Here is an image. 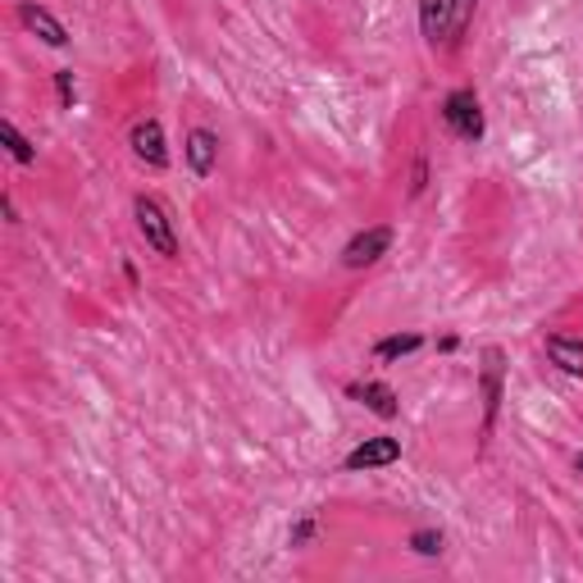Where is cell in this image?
Here are the masks:
<instances>
[{"instance_id":"obj_6","label":"cell","mask_w":583,"mask_h":583,"mask_svg":"<svg viewBox=\"0 0 583 583\" xmlns=\"http://www.w3.org/2000/svg\"><path fill=\"white\" fill-rule=\"evenodd\" d=\"M392 224H374V228H360L347 247H343V265L347 269H370V265H379L388 251H392Z\"/></svg>"},{"instance_id":"obj_14","label":"cell","mask_w":583,"mask_h":583,"mask_svg":"<svg viewBox=\"0 0 583 583\" xmlns=\"http://www.w3.org/2000/svg\"><path fill=\"white\" fill-rule=\"evenodd\" d=\"M406 547L415 551V557H442L447 538H442V529H415V534L406 538Z\"/></svg>"},{"instance_id":"obj_10","label":"cell","mask_w":583,"mask_h":583,"mask_svg":"<svg viewBox=\"0 0 583 583\" xmlns=\"http://www.w3.org/2000/svg\"><path fill=\"white\" fill-rule=\"evenodd\" d=\"M19 19H23L27 33H37L46 46H69V27L59 23L46 5H37V0H19Z\"/></svg>"},{"instance_id":"obj_4","label":"cell","mask_w":583,"mask_h":583,"mask_svg":"<svg viewBox=\"0 0 583 583\" xmlns=\"http://www.w3.org/2000/svg\"><path fill=\"white\" fill-rule=\"evenodd\" d=\"M479 396H483V438L497 428L502 402H506V351L502 347H487L483 365H479Z\"/></svg>"},{"instance_id":"obj_9","label":"cell","mask_w":583,"mask_h":583,"mask_svg":"<svg viewBox=\"0 0 583 583\" xmlns=\"http://www.w3.org/2000/svg\"><path fill=\"white\" fill-rule=\"evenodd\" d=\"M347 396H351V402H360L370 415H379V419H396V415H402L396 392L388 383H379V379H356V383H347Z\"/></svg>"},{"instance_id":"obj_11","label":"cell","mask_w":583,"mask_h":583,"mask_svg":"<svg viewBox=\"0 0 583 583\" xmlns=\"http://www.w3.org/2000/svg\"><path fill=\"white\" fill-rule=\"evenodd\" d=\"M547 360L557 365L561 374H570V379H583V337H574V333H547Z\"/></svg>"},{"instance_id":"obj_15","label":"cell","mask_w":583,"mask_h":583,"mask_svg":"<svg viewBox=\"0 0 583 583\" xmlns=\"http://www.w3.org/2000/svg\"><path fill=\"white\" fill-rule=\"evenodd\" d=\"M315 534H319V519H315V511H305V515L296 519V525L288 529V547H311Z\"/></svg>"},{"instance_id":"obj_1","label":"cell","mask_w":583,"mask_h":583,"mask_svg":"<svg viewBox=\"0 0 583 583\" xmlns=\"http://www.w3.org/2000/svg\"><path fill=\"white\" fill-rule=\"evenodd\" d=\"M479 0H419V33L428 46H460Z\"/></svg>"},{"instance_id":"obj_16","label":"cell","mask_w":583,"mask_h":583,"mask_svg":"<svg viewBox=\"0 0 583 583\" xmlns=\"http://www.w3.org/2000/svg\"><path fill=\"white\" fill-rule=\"evenodd\" d=\"M55 97H59V105H65V110H74V101H78V78H74V69H59L55 74Z\"/></svg>"},{"instance_id":"obj_13","label":"cell","mask_w":583,"mask_h":583,"mask_svg":"<svg viewBox=\"0 0 583 583\" xmlns=\"http://www.w3.org/2000/svg\"><path fill=\"white\" fill-rule=\"evenodd\" d=\"M0 137H5V146H10V156H14L19 165H33V160H37V150H33V142H27V137L19 133V124H14V119H0Z\"/></svg>"},{"instance_id":"obj_5","label":"cell","mask_w":583,"mask_h":583,"mask_svg":"<svg viewBox=\"0 0 583 583\" xmlns=\"http://www.w3.org/2000/svg\"><path fill=\"white\" fill-rule=\"evenodd\" d=\"M402 460V438H365L343 456L347 474H370V470H388Z\"/></svg>"},{"instance_id":"obj_17","label":"cell","mask_w":583,"mask_h":583,"mask_svg":"<svg viewBox=\"0 0 583 583\" xmlns=\"http://www.w3.org/2000/svg\"><path fill=\"white\" fill-rule=\"evenodd\" d=\"M424 188H428V160L419 156L415 169H411V197H424Z\"/></svg>"},{"instance_id":"obj_12","label":"cell","mask_w":583,"mask_h":583,"mask_svg":"<svg viewBox=\"0 0 583 583\" xmlns=\"http://www.w3.org/2000/svg\"><path fill=\"white\" fill-rule=\"evenodd\" d=\"M419 347H424L419 333H392V337H379V343H374V360H406Z\"/></svg>"},{"instance_id":"obj_2","label":"cell","mask_w":583,"mask_h":583,"mask_svg":"<svg viewBox=\"0 0 583 583\" xmlns=\"http://www.w3.org/2000/svg\"><path fill=\"white\" fill-rule=\"evenodd\" d=\"M133 224H137V233H142V242L156 256H165V260H178V233H173V214H169V205L160 201V197H133Z\"/></svg>"},{"instance_id":"obj_7","label":"cell","mask_w":583,"mask_h":583,"mask_svg":"<svg viewBox=\"0 0 583 583\" xmlns=\"http://www.w3.org/2000/svg\"><path fill=\"white\" fill-rule=\"evenodd\" d=\"M128 146H133V156L146 169H165L169 165V146H165V124H160V119H137L133 133H128Z\"/></svg>"},{"instance_id":"obj_3","label":"cell","mask_w":583,"mask_h":583,"mask_svg":"<svg viewBox=\"0 0 583 583\" xmlns=\"http://www.w3.org/2000/svg\"><path fill=\"white\" fill-rule=\"evenodd\" d=\"M442 124H447V133H451L456 142H470V146L483 142L487 119H483V101H479L474 87L447 91V101H442Z\"/></svg>"},{"instance_id":"obj_8","label":"cell","mask_w":583,"mask_h":583,"mask_svg":"<svg viewBox=\"0 0 583 583\" xmlns=\"http://www.w3.org/2000/svg\"><path fill=\"white\" fill-rule=\"evenodd\" d=\"M182 156H188V169L197 178H210L214 169H220V133H214V128H192L188 137H182Z\"/></svg>"},{"instance_id":"obj_18","label":"cell","mask_w":583,"mask_h":583,"mask_svg":"<svg viewBox=\"0 0 583 583\" xmlns=\"http://www.w3.org/2000/svg\"><path fill=\"white\" fill-rule=\"evenodd\" d=\"M574 470H579V474H583V451H579V456H574Z\"/></svg>"}]
</instances>
